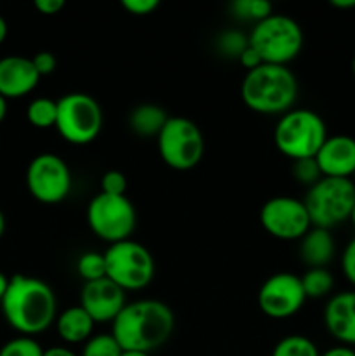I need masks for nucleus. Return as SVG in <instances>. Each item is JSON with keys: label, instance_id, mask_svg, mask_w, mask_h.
Here are the masks:
<instances>
[{"label": "nucleus", "instance_id": "obj_1", "mask_svg": "<svg viewBox=\"0 0 355 356\" xmlns=\"http://www.w3.org/2000/svg\"><path fill=\"white\" fill-rule=\"evenodd\" d=\"M0 308L10 329L26 337L45 332L58 318V299L51 285L28 275L9 278Z\"/></svg>", "mask_w": 355, "mask_h": 356}, {"label": "nucleus", "instance_id": "obj_2", "mask_svg": "<svg viewBox=\"0 0 355 356\" xmlns=\"http://www.w3.org/2000/svg\"><path fill=\"white\" fill-rule=\"evenodd\" d=\"M174 313L159 299H138L127 302L117 318L111 322V336L122 351L152 353L173 336Z\"/></svg>", "mask_w": 355, "mask_h": 356}, {"label": "nucleus", "instance_id": "obj_3", "mask_svg": "<svg viewBox=\"0 0 355 356\" xmlns=\"http://www.w3.org/2000/svg\"><path fill=\"white\" fill-rule=\"evenodd\" d=\"M240 97L244 104L256 113L281 117L294 106L298 80L289 66L263 63L246 72L240 83Z\"/></svg>", "mask_w": 355, "mask_h": 356}, {"label": "nucleus", "instance_id": "obj_4", "mask_svg": "<svg viewBox=\"0 0 355 356\" xmlns=\"http://www.w3.org/2000/svg\"><path fill=\"white\" fill-rule=\"evenodd\" d=\"M326 139V122L308 108H292L281 115L274 129L275 148L292 162L315 159Z\"/></svg>", "mask_w": 355, "mask_h": 356}, {"label": "nucleus", "instance_id": "obj_5", "mask_svg": "<svg viewBox=\"0 0 355 356\" xmlns=\"http://www.w3.org/2000/svg\"><path fill=\"white\" fill-rule=\"evenodd\" d=\"M249 45L267 65L287 66L294 61L305 44L299 23L285 14H271L251 30Z\"/></svg>", "mask_w": 355, "mask_h": 356}, {"label": "nucleus", "instance_id": "obj_6", "mask_svg": "<svg viewBox=\"0 0 355 356\" xmlns=\"http://www.w3.org/2000/svg\"><path fill=\"white\" fill-rule=\"evenodd\" d=\"M303 202L312 219V226L333 229L350 219L355 205V184L352 179L322 177L308 188Z\"/></svg>", "mask_w": 355, "mask_h": 356}, {"label": "nucleus", "instance_id": "obj_7", "mask_svg": "<svg viewBox=\"0 0 355 356\" xmlns=\"http://www.w3.org/2000/svg\"><path fill=\"white\" fill-rule=\"evenodd\" d=\"M106 278L124 292L141 291L155 277V259L143 243L129 238L108 245L104 252Z\"/></svg>", "mask_w": 355, "mask_h": 356}, {"label": "nucleus", "instance_id": "obj_8", "mask_svg": "<svg viewBox=\"0 0 355 356\" xmlns=\"http://www.w3.org/2000/svg\"><path fill=\"white\" fill-rule=\"evenodd\" d=\"M157 149L167 167L184 172L200 163L205 152V139L194 120L187 117H169L157 136Z\"/></svg>", "mask_w": 355, "mask_h": 356}, {"label": "nucleus", "instance_id": "obj_9", "mask_svg": "<svg viewBox=\"0 0 355 356\" xmlns=\"http://www.w3.org/2000/svg\"><path fill=\"white\" fill-rule=\"evenodd\" d=\"M54 127L70 145H89L100 136L103 127V110L89 94H65L58 99V117Z\"/></svg>", "mask_w": 355, "mask_h": 356}, {"label": "nucleus", "instance_id": "obj_10", "mask_svg": "<svg viewBox=\"0 0 355 356\" xmlns=\"http://www.w3.org/2000/svg\"><path fill=\"white\" fill-rule=\"evenodd\" d=\"M86 219L90 232L111 245L131 238L138 222V214L125 195H106L100 191L90 198Z\"/></svg>", "mask_w": 355, "mask_h": 356}, {"label": "nucleus", "instance_id": "obj_11", "mask_svg": "<svg viewBox=\"0 0 355 356\" xmlns=\"http://www.w3.org/2000/svg\"><path fill=\"white\" fill-rule=\"evenodd\" d=\"M26 188L31 197L45 205L68 198L72 191V170L56 153H38L26 167Z\"/></svg>", "mask_w": 355, "mask_h": 356}, {"label": "nucleus", "instance_id": "obj_12", "mask_svg": "<svg viewBox=\"0 0 355 356\" xmlns=\"http://www.w3.org/2000/svg\"><path fill=\"white\" fill-rule=\"evenodd\" d=\"M260 222L265 232L277 240H301L312 228V219L305 202L299 198L278 195L261 205Z\"/></svg>", "mask_w": 355, "mask_h": 356}, {"label": "nucleus", "instance_id": "obj_13", "mask_svg": "<svg viewBox=\"0 0 355 356\" xmlns=\"http://www.w3.org/2000/svg\"><path fill=\"white\" fill-rule=\"evenodd\" d=\"M305 301L301 277L287 271L268 277L258 291V306L261 313L274 320L291 318L305 306Z\"/></svg>", "mask_w": 355, "mask_h": 356}, {"label": "nucleus", "instance_id": "obj_14", "mask_svg": "<svg viewBox=\"0 0 355 356\" xmlns=\"http://www.w3.org/2000/svg\"><path fill=\"white\" fill-rule=\"evenodd\" d=\"M127 305L125 292L108 278L84 284L80 292V306L94 323H111Z\"/></svg>", "mask_w": 355, "mask_h": 356}, {"label": "nucleus", "instance_id": "obj_15", "mask_svg": "<svg viewBox=\"0 0 355 356\" xmlns=\"http://www.w3.org/2000/svg\"><path fill=\"white\" fill-rule=\"evenodd\" d=\"M322 177L352 179L355 172V139L352 136H327L315 155Z\"/></svg>", "mask_w": 355, "mask_h": 356}, {"label": "nucleus", "instance_id": "obj_16", "mask_svg": "<svg viewBox=\"0 0 355 356\" xmlns=\"http://www.w3.org/2000/svg\"><path fill=\"white\" fill-rule=\"evenodd\" d=\"M40 79L31 58L6 56L0 59V96L6 99L28 96L38 86Z\"/></svg>", "mask_w": 355, "mask_h": 356}, {"label": "nucleus", "instance_id": "obj_17", "mask_svg": "<svg viewBox=\"0 0 355 356\" xmlns=\"http://www.w3.org/2000/svg\"><path fill=\"white\" fill-rule=\"evenodd\" d=\"M327 332L343 346H355V291L338 292L324 308Z\"/></svg>", "mask_w": 355, "mask_h": 356}, {"label": "nucleus", "instance_id": "obj_18", "mask_svg": "<svg viewBox=\"0 0 355 356\" xmlns=\"http://www.w3.org/2000/svg\"><path fill=\"white\" fill-rule=\"evenodd\" d=\"M336 252L331 229L312 228L299 240V257L308 268H327Z\"/></svg>", "mask_w": 355, "mask_h": 356}, {"label": "nucleus", "instance_id": "obj_19", "mask_svg": "<svg viewBox=\"0 0 355 356\" xmlns=\"http://www.w3.org/2000/svg\"><path fill=\"white\" fill-rule=\"evenodd\" d=\"M56 332L66 344H84L94 336V320L82 306H70L56 318Z\"/></svg>", "mask_w": 355, "mask_h": 356}, {"label": "nucleus", "instance_id": "obj_20", "mask_svg": "<svg viewBox=\"0 0 355 356\" xmlns=\"http://www.w3.org/2000/svg\"><path fill=\"white\" fill-rule=\"evenodd\" d=\"M169 120L166 110L159 104L143 103L129 113V129L141 138H157Z\"/></svg>", "mask_w": 355, "mask_h": 356}, {"label": "nucleus", "instance_id": "obj_21", "mask_svg": "<svg viewBox=\"0 0 355 356\" xmlns=\"http://www.w3.org/2000/svg\"><path fill=\"white\" fill-rule=\"evenodd\" d=\"M306 299L326 298L333 292L334 277L327 268H308L301 277Z\"/></svg>", "mask_w": 355, "mask_h": 356}, {"label": "nucleus", "instance_id": "obj_22", "mask_svg": "<svg viewBox=\"0 0 355 356\" xmlns=\"http://www.w3.org/2000/svg\"><path fill=\"white\" fill-rule=\"evenodd\" d=\"M56 117H58V101L51 97H35L26 108V120L35 129L54 127Z\"/></svg>", "mask_w": 355, "mask_h": 356}, {"label": "nucleus", "instance_id": "obj_23", "mask_svg": "<svg viewBox=\"0 0 355 356\" xmlns=\"http://www.w3.org/2000/svg\"><path fill=\"white\" fill-rule=\"evenodd\" d=\"M271 356H320L319 348L306 336L291 334L275 344Z\"/></svg>", "mask_w": 355, "mask_h": 356}, {"label": "nucleus", "instance_id": "obj_24", "mask_svg": "<svg viewBox=\"0 0 355 356\" xmlns=\"http://www.w3.org/2000/svg\"><path fill=\"white\" fill-rule=\"evenodd\" d=\"M230 10L237 19L253 21L256 24L274 14V6L268 0H233Z\"/></svg>", "mask_w": 355, "mask_h": 356}, {"label": "nucleus", "instance_id": "obj_25", "mask_svg": "<svg viewBox=\"0 0 355 356\" xmlns=\"http://www.w3.org/2000/svg\"><path fill=\"white\" fill-rule=\"evenodd\" d=\"M77 273L82 278L84 284L106 278V261H104V254L94 252V250L84 252L77 259Z\"/></svg>", "mask_w": 355, "mask_h": 356}, {"label": "nucleus", "instance_id": "obj_26", "mask_svg": "<svg viewBox=\"0 0 355 356\" xmlns=\"http://www.w3.org/2000/svg\"><path fill=\"white\" fill-rule=\"evenodd\" d=\"M122 348L110 334H94L87 343H84L80 356H122Z\"/></svg>", "mask_w": 355, "mask_h": 356}, {"label": "nucleus", "instance_id": "obj_27", "mask_svg": "<svg viewBox=\"0 0 355 356\" xmlns=\"http://www.w3.org/2000/svg\"><path fill=\"white\" fill-rule=\"evenodd\" d=\"M249 45V37L244 35L239 30H225L219 33L216 47L221 52L225 58H235L239 59L240 54L247 49Z\"/></svg>", "mask_w": 355, "mask_h": 356}, {"label": "nucleus", "instance_id": "obj_28", "mask_svg": "<svg viewBox=\"0 0 355 356\" xmlns=\"http://www.w3.org/2000/svg\"><path fill=\"white\" fill-rule=\"evenodd\" d=\"M0 356H44V348L35 337L17 336L0 348Z\"/></svg>", "mask_w": 355, "mask_h": 356}, {"label": "nucleus", "instance_id": "obj_29", "mask_svg": "<svg viewBox=\"0 0 355 356\" xmlns=\"http://www.w3.org/2000/svg\"><path fill=\"white\" fill-rule=\"evenodd\" d=\"M292 177L299 184H305V186L312 188L317 181L322 179V172H320L315 159H303L292 162Z\"/></svg>", "mask_w": 355, "mask_h": 356}, {"label": "nucleus", "instance_id": "obj_30", "mask_svg": "<svg viewBox=\"0 0 355 356\" xmlns=\"http://www.w3.org/2000/svg\"><path fill=\"white\" fill-rule=\"evenodd\" d=\"M127 190V177L117 169L106 170L101 177V193L106 195H125Z\"/></svg>", "mask_w": 355, "mask_h": 356}, {"label": "nucleus", "instance_id": "obj_31", "mask_svg": "<svg viewBox=\"0 0 355 356\" xmlns=\"http://www.w3.org/2000/svg\"><path fill=\"white\" fill-rule=\"evenodd\" d=\"M120 6L132 16H148L159 9V0H122Z\"/></svg>", "mask_w": 355, "mask_h": 356}, {"label": "nucleus", "instance_id": "obj_32", "mask_svg": "<svg viewBox=\"0 0 355 356\" xmlns=\"http://www.w3.org/2000/svg\"><path fill=\"white\" fill-rule=\"evenodd\" d=\"M31 63H33L35 70L40 76L51 75V73L56 72V66H58V59L52 52L49 51H40L37 54L31 56Z\"/></svg>", "mask_w": 355, "mask_h": 356}, {"label": "nucleus", "instance_id": "obj_33", "mask_svg": "<svg viewBox=\"0 0 355 356\" xmlns=\"http://www.w3.org/2000/svg\"><path fill=\"white\" fill-rule=\"evenodd\" d=\"M341 270H343L345 278L355 287V238L350 240L345 247L343 256H341Z\"/></svg>", "mask_w": 355, "mask_h": 356}, {"label": "nucleus", "instance_id": "obj_34", "mask_svg": "<svg viewBox=\"0 0 355 356\" xmlns=\"http://www.w3.org/2000/svg\"><path fill=\"white\" fill-rule=\"evenodd\" d=\"M33 6L44 16H54L65 7V2L63 0H35Z\"/></svg>", "mask_w": 355, "mask_h": 356}, {"label": "nucleus", "instance_id": "obj_35", "mask_svg": "<svg viewBox=\"0 0 355 356\" xmlns=\"http://www.w3.org/2000/svg\"><path fill=\"white\" fill-rule=\"evenodd\" d=\"M239 63L244 66V68L247 70V72H251V70H254V68H258V66H260V65H263V61H261L260 54H258V52L254 51V49L251 47V45H247L246 51H244L242 54H240Z\"/></svg>", "mask_w": 355, "mask_h": 356}, {"label": "nucleus", "instance_id": "obj_36", "mask_svg": "<svg viewBox=\"0 0 355 356\" xmlns=\"http://www.w3.org/2000/svg\"><path fill=\"white\" fill-rule=\"evenodd\" d=\"M320 356H355V350L350 346H334L331 348V350L324 351V353H320Z\"/></svg>", "mask_w": 355, "mask_h": 356}, {"label": "nucleus", "instance_id": "obj_37", "mask_svg": "<svg viewBox=\"0 0 355 356\" xmlns=\"http://www.w3.org/2000/svg\"><path fill=\"white\" fill-rule=\"evenodd\" d=\"M44 356H79V355L66 346H52V348H47V350H44Z\"/></svg>", "mask_w": 355, "mask_h": 356}, {"label": "nucleus", "instance_id": "obj_38", "mask_svg": "<svg viewBox=\"0 0 355 356\" xmlns=\"http://www.w3.org/2000/svg\"><path fill=\"white\" fill-rule=\"evenodd\" d=\"M331 6L336 9H354L355 0H331Z\"/></svg>", "mask_w": 355, "mask_h": 356}, {"label": "nucleus", "instance_id": "obj_39", "mask_svg": "<svg viewBox=\"0 0 355 356\" xmlns=\"http://www.w3.org/2000/svg\"><path fill=\"white\" fill-rule=\"evenodd\" d=\"M9 278L7 275H3L2 271H0V302H2L3 296H6L7 292V287H9Z\"/></svg>", "mask_w": 355, "mask_h": 356}, {"label": "nucleus", "instance_id": "obj_40", "mask_svg": "<svg viewBox=\"0 0 355 356\" xmlns=\"http://www.w3.org/2000/svg\"><path fill=\"white\" fill-rule=\"evenodd\" d=\"M7 31H9V28H7V21L0 16V45H2L3 40L7 38Z\"/></svg>", "mask_w": 355, "mask_h": 356}, {"label": "nucleus", "instance_id": "obj_41", "mask_svg": "<svg viewBox=\"0 0 355 356\" xmlns=\"http://www.w3.org/2000/svg\"><path fill=\"white\" fill-rule=\"evenodd\" d=\"M6 115H7V99H6V97L0 96V124L3 122Z\"/></svg>", "mask_w": 355, "mask_h": 356}, {"label": "nucleus", "instance_id": "obj_42", "mask_svg": "<svg viewBox=\"0 0 355 356\" xmlns=\"http://www.w3.org/2000/svg\"><path fill=\"white\" fill-rule=\"evenodd\" d=\"M3 233H6V216H3L2 209H0V238L3 236Z\"/></svg>", "mask_w": 355, "mask_h": 356}, {"label": "nucleus", "instance_id": "obj_43", "mask_svg": "<svg viewBox=\"0 0 355 356\" xmlns=\"http://www.w3.org/2000/svg\"><path fill=\"white\" fill-rule=\"evenodd\" d=\"M122 356H152V353H141V351H124Z\"/></svg>", "mask_w": 355, "mask_h": 356}, {"label": "nucleus", "instance_id": "obj_44", "mask_svg": "<svg viewBox=\"0 0 355 356\" xmlns=\"http://www.w3.org/2000/svg\"><path fill=\"white\" fill-rule=\"evenodd\" d=\"M350 221H352V225H354V228H355V205H354V209H352V214H350Z\"/></svg>", "mask_w": 355, "mask_h": 356}, {"label": "nucleus", "instance_id": "obj_45", "mask_svg": "<svg viewBox=\"0 0 355 356\" xmlns=\"http://www.w3.org/2000/svg\"><path fill=\"white\" fill-rule=\"evenodd\" d=\"M352 73H354V76H355V56H354V59H352Z\"/></svg>", "mask_w": 355, "mask_h": 356}, {"label": "nucleus", "instance_id": "obj_46", "mask_svg": "<svg viewBox=\"0 0 355 356\" xmlns=\"http://www.w3.org/2000/svg\"><path fill=\"white\" fill-rule=\"evenodd\" d=\"M352 181H354V184H355V172H354V176H352Z\"/></svg>", "mask_w": 355, "mask_h": 356}]
</instances>
